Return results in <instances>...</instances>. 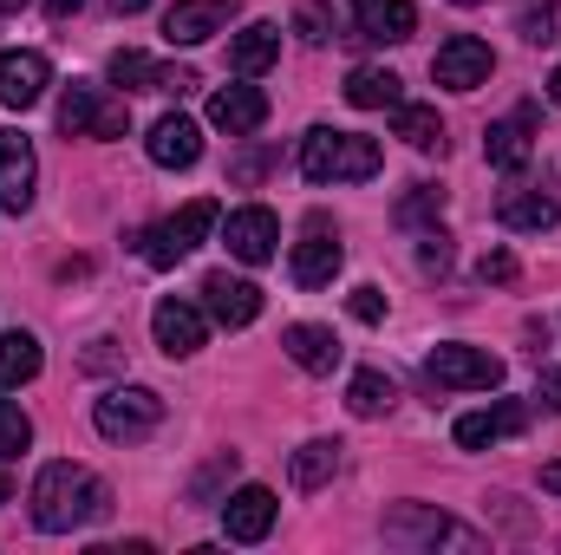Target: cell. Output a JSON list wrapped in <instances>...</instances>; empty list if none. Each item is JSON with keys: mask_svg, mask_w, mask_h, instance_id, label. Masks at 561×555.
<instances>
[{"mask_svg": "<svg viewBox=\"0 0 561 555\" xmlns=\"http://www.w3.org/2000/svg\"><path fill=\"white\" fill-rule=\"evenodd\" d=\"M26 503H33V523H39L46 536H72V530H85V523H99V517L112 510V490H105V477H92L85 464L59 457V464H39Z\"/></svg>", "mask_w": 561, "mask_h": 555, "instance_id": "6da1fadb", "label": "cell"}, {"mask_svg": "<svg viewBox=\"0 0 561 555\" xmlns=\"http://www.w3.org/2000/svg\"><path fill=\"white\" fill-rule=\"evenodd\" d=\"M386 163L379 138H359V132H333V125H313L300 138V170L307 183H373Z\"/></svg>", "mask_w": 561, "mask_h": 555, "instance_id": "7a4b0ae2", "label": "cell"}, {"mask_svg": "<svg viewBox=\"0 0 561 555\" xmlns=\"http://www.w3.org/2000/svg\"><path fill=\"white\" fill-rule=\"evenodd\" d=\"M216 223H222V209H216L209 196L183 203L176 216H163L157 229H144V236H138V242H144V262H150V269H176L183 256H196V249H203V236H209Z\"/></svg>", "mask_w": 561, "mask_h": 555, "instance_id": "3957f363", "label": "cell"}, {"mask_svg": "<svg viewBox=\"0 0 561 555\" xmlns=\"http://www.w3.org/2000/svg\"><path fill=\"white\" fill-rule=\"evenodd\" d=\"M386 543H399V550H463V555L483 550L477 530H463L457 517H444V510H431V503H399V510L386 517Z\"/></svg>", "mask_w": 561, "mask_h": 555, "instance_id": "277c9868", "label": "cell"}, {"mask_svg": "<svg viewBox=\"0 0 561 555\" xmlns=\"http://www.w3.org/2000/svg\"><path fill=\"white\" fill-rule=\"evenodd\" d=\"M59 132H66V138H125V132H131V112H125V99H112L105 86L72 79L66 99H59Z\"/></svg>", "mask_w": 561, "mask_h": 555, "instance_id": "5b68a950", "label": "cell"}, {"mask_svg": "<svg viewBox=\"0 0 561 555\" xmlns=\"http://www.w3.org/2000/svg\"><path fill=\"white\" fill-rule=\"evenodd\" d=\"M92 424H99V438H112V444H144V438L163 424V399H157L150 386H112V393L92 406Z\"/></svg>", "mask_w": 561, "mask_h": 555, "instance_id": "8992f818", "label": "cell"}, {"mask_svg": "<svg viewBox=\"0 0 561 555\" xmlns=\"http://www.w3.org/2000/svg\"><path fill=\"white\" fill-rule=\"evenodd\" d=\"M424 380H431L437 393H490V386H503V360L483 353V347H457V340H444V347L424 360Z\"/></svg>", "mask_w": 561, "mask_h": 555, "instance_id": "52a82bcc", "label": "cell"}, {"mask_svg": "<svg viewBox=\"0 0 561 555\" xmlns=\"http://www.w3.org/2000/svg\"><path fill=\"white\" fill-rule=\"evenodd\" d=\"M490 72H496V53L477 33H450L437 46V59H431V79L444 92H477V86H490Z\"/></svg>", "mask_w": 561, "mask_h": 555, "instance_id": "ba28073f", "label": "cell"}, {"mask_svg": "<svg viewBox=\"0 0 561 555\" xmlns=\"http://www.w3.org/2000/svg\"><path fill=\"white\" fill-rule=\"evenodd\" d=\"M33 190H39V157L26 132H0V209L7 216H26L33 209Z\"/></svg>", "mask_w": 561, "mask_h": 555, "instance_id": "9c48e42d", "label": "cell"}, {"mask_svg": "<svg viewBox=\"0 0 561 555\" xmlns=\"http://www.w3.org/2000/svg\"><path fill=\"white\" fill-rule=\"evenodd\" d=\"M150 333H157V347H163L170 360H190V353H203L209 320H203V307H190V301L163 294V301L150 307Z\"/></svg>", "mask_w": 561, "mask_h": 555, "instance_id": "30bf717a", "label": "cell"}, {"mask_svg": "<svg viewBox=\"0 0 561 555\" xmlns=\"http://www.w3.org/2000/svg\"><path fill=\"white\" fill-rule=\"evenodd\" d=\"M222 242H229V256H236V262H249V269L275 262V242H280L275 209H262V203H249V209H229V223H222Z\"/></svg>", "mask_w": 561, "mask_h": 555, "instance_id": "8fae6325", "label": "cell"}, {"mask_svg": "<svg viewBox=\"0 0 561 555\" xmlns=\"http://www.w3.org/2000/svg\"><path fill=\"white\" fill-rule=\"evenodd\" d=\"M275 517H280V503L268 484H242L236 497H222V536L229 543H262L275 530Z\"/></svg>", "mask_w": 561, "mask_h": 555, "instance_id": "7c38bea8", "label": "cell"}, {"mask_svg": "<svg viewBox=\"0 0 561 555\" xmlns=\"http://www.w3.org/2000/svg\"><path fill=\"white\" fill-rule=\"evenodd\" d=\"M236 7H242V0H176V7L163 13V39H170V46H203V39H216V33L236 20Z\"/></svg>", "mask_w": 561, "mask_h": 555, "instance_id": "4fadbf2b", "label": "cell"}, {"mask_svg": "<svg viewBox=\"0 0 561 555\" xmlns=\"http://www.w3.org/2000/svg\"><path fill=\"white\" fill-rule=\"evenodd\" d=\"M46 86H53L46 53H20V46H7V53H0V105H7V112L39 105V99H46Z\"/></svg>", "mask_w": 561, "mask_h": 555, "instance_id": "5bb4252c", "label": "cell"}, {"mask_svg": "<svg viewBox=\"0 0 561 555\" xmlns=\"http://www.w3.org/2000/svg\"><path fill=\"white\" fill-rule=\"evenodd\" d=\"M112 79L125 92H170V99L196 92V72L190 66H157L150 53H112Z\"/></svg>", "mask_w": 561, "mask_h": 555, "instance_id": "9a60e30c", "label": "cell"}, {"mask_svg": "<svg viewBox=\"0 0 561 555\" xmlns=\"http://www.w3.org/2000/svg\"><path fill=\"white\" fill-rule=\"evenodd\" d=\"M203 307H209V320H222V327H249L255 314H262V287L242 275H229V269H216V275H203Z\"/></svg>", "mask_w": 561, "mask_h": 555, "instance_id": "2e32d148", "label": "cell"}, {"mask_svg": "<svg viewBox=\"0 0 561 555\" xmlns=\"http://www.w3.org/2000/svg\"><path fill=\"white\" fill-rule=\"evenodd\" d=\"M496 223H503V229H523V236H542V229L561 223V196L556 190H536V183H516V190H503Z\"/></svg>", "mask_w": 561, "mask_h": 555, "instance_id": "e0dca14e", "label": "cell"}, {"mask_svg": "<svg viewBox=\"0 0 561 555\" xmlns=\"http://www.w3.org/2000/svg\"><path fill=\"white\" fill-rule=\"evenodd\" d=\"M340 262H346V249L327 236V216H313V223H307V236L294 242V262H287L294 281H300V287H327V281L340 275Z\"/></svg>", "mask_w": 561, "mask_h": 555, "instance_id": "ac0fdd59", "label": "cell"}, {"mask_svg": "<svg viewBox=\"0 0 561 555\" xmlns=\"http://www.w3.org/2000/svg\"><path fill=\"white\" fill-rule=\"evenodd\" d=\"M150 163H163V170H190L196 157H203V132H196V118H183V112H163L157 125H150Z\"/></svg>", "mask_w": 561, "mask_h": 555, "instance_id": "d6986e66", "label": "cell"}, {"mask_svg": "<svg viewBox=\"0 0 561 555\" xmlns=\"http://www.w3.org/2000/svg\"><path fill=\"white\" fill-rule=\"evenodd\" d=\"M209 125L229 132V138H249V132L268 125V99H262L255 86H222V92L209 99Z\"/></svg>", "mask_w": 561, "mask_h": 555, "instance_id": "ffe728a7", "label": "cell"}, {"mask_svg": "<svg viewBox=\"0 0 561 555\" xmlns=\"http://www.w3.org/2000/svg\"><path fill=\"white\" fill-rule=\"evenodd\" d=\"M275 59H280V26L275 20H249V26L229 39V72H236V79H262Z\"/></svg>", "mask_w": 561, "mask_h": 555, "instance_id": "44dd1931", "label": "cell"}, {"mask_svg": "<svg viewBox=\"0 0 561 555\" xmlns=\"http://www.w3.org/2000/svg\"><path fill=\"white\" fill-rule=\"evenodd\" d=\"M280 353H287L300 373H333V366H340V340H333V327H313V320L280 327Z\"/></svg>", "mask_w": 561, "mask_h": 555, "instance_id": "7402d4cb", "label": "cell"}, {"mask_svg": "<svg viewBox=\"0 0 561 555\" xmlns=\"http://www.w3.org/2000/svg\"><path fill=\"white\" fill-rule=\"evenodd\" d=\"M353 20H359V33L379 39V46H399V39L419 33V7H412V0H353Z\"/></svg>", "mask_w": 561, "mask_h": 555, "instance_id": "603a6c76", "label": "cell"}, {"mask_svg": "<svg viewBox=\"0 0 561 555\" xmlns=\"http://www.w3.org/2000/svg\"><path fill=\"white\" fill-rule=\"evenodd\" d=\"M523 424H529V412H523L516 399H503V406H490V412H463L457 418V444H463V451H490V444L516 438Z\"/></svg>", "mask_w": 561, "mask_h": 555, "instance_id": "cb8c5ba5", "label": "cell"}, {"mask_svg": "<svg viewBox=\"0 0 561 555\" xmlns=\"http://www.w3.org/2000/svg\"><path fill=\"white\" fill-rule=\"evenodd\" d=\"M346 105H359V112H392V105H405V79L386 72V66H353V72H346Z\"/></svg>", "mask_w": 561, "mask_h": 555, "instance_id": "d4e9b609", "label": "cell"}, {"mask_svg": "<svg viewBox=\"0 0 561 555\" xmlns=\"http://www.w3.org/2000/svg\"><path fill=\"white\" fill-rule=\"evenodd\" d=\"M39 366H46V353L26 327L0 333V386H26V380H39Z\"/></svg>", "mask_w": 561, "mask_h": 555, "instance_id": "484cf974", "label": "cell"}, {"mask_svg": "<svg viewBox=\"0 0 561 555\" xmlns=\"http://www.w3.org/2000/svg\"><path fill=\"white\" fill-rule=\"evenodd\" d=\"M483 157L496 163V170H529V125L523 118H496L490 132H483Z\"/></svg>", "mask_w": 561, "mask_h": 555, "instance_id": "4316f807", "label": "cell"}, {"mask_svg": "<svg viewBox=\"0 0 561 555\" xmlns=\"http://www.w3.org/2000/svg\"><path fill=\"white\" fill-rule=\"evenodd\" d=\"M340 451H346L340 438H313V444H300L294 464H287V471H294V490H320V484L340 471Z\"/></svg>", "mask_w": 561, "mask_h": 555, "instance_id": "83f0119b", "label": "cell"}, {"mask_svg": "<svg viewBox=\"0 0 561 555\" xmlns=\"http://www.w3.org/2000/svg\"><path fill=\"white\" fill-rule=\"evenodd\" d=\"M346 406L359 418H386L392 406H399V386L379 373V366H366V373H353V386H346Z\"/></svg>", "mask_w": 561, "mask_h": 555, "instance_id": "f1b7e54d", "label": "cell"}, {"mask_svg": "<svg viewBox=\"0 0 561 555\" xmlns=\"http://www.w3.org/2000/svg\"><path fill=\"white\" fill-rule=\"evenodd\" d=\"M392 138H405L412 150H444V118L431 105H392Z\"/></svg>", "mask_w": 561, "mask_h": 555, "instance_id": "f546056e", "label": "cell"}, {"mask_svg": "<svg viewBox=\"0 0 561 555\" xmlns=\"http://www.w3.org/2000/svg\"><path fill=\"white\" fill-rule=\"evenodd\" d=\"M26 444H33V418L20 412L13 399H0V464H13Z\"/></svg>", "mask_w": 561, "mask_h": 555, "instance_id": "4dcf8cb0", "label": "cell"}, {"mask_svg": "<svg viewBox=\"0 0 561 555\" xmlns=\"http://www.w3.org/2000/svg\"><path fill=\"white\" fill-rule=\"evenodd\" d=\"M516 33H523L529 46H549V39H556V0H529V7L516 13Z\"/></svg>", "mask_w": 561, "mask_h": 555, "instance_id": "1f68e13d", "label": "cell"}, {"mask_svg": "<svg viewBox=\"0 0 561 555\" xmlns=\"http://www.w3.org/2000/svg\"><path fill=\"white\" fill-rule=\"evenodd\" d=\"M294 33H300L307 46H327V39H333V13H327L320 0H300V7H294Z\"/></svg>", "mask_w": 561, "mask_h": 555, "instance_id": "d6a6232c", "label": "cell"}, {"mask_svg": "<svg viewBox=\"0 0 561 555\" xmlns=\"http://www.w3.org/2000/svg\"><path fill=\"white\" fill-rule=\"evenodd\" d=\"M229 477H236V451H222V457H216V464H209V471L196 477V490H190V503H216V490H222Z\"/></svg>", "mask_w": 561, "mask_h": 555, "instance_id": "836d02e7", "label": "cell"}, {"mask_svg": "<svg viewBox=\"0 0 561 555\" xmlns=\"http://www.w3.org/2000/svg\"><path fill=\"white\" fill-rule=\"evenodd\" d=\"M437 209H444V190H437V183H419V190L399 203V223H424V216H437Z\"/></svg>", "mask_w": 561, "mask_h": 555, "instance_id": "e575fe53", "label": "cell"}, {"mask_svg": "<svg viewBox=\"0 0 561 555\" xmlns=\"http://www.w3.org/2000/svg\"><path fill=\"white\" fill-rule=\"evenodd\" d=\"M346 307H353V320H366V327H379V320H386V294H379V287H353V301H346Z\"/></svg>", "mask_w": 561, "mask_h": 555, "instance_id": "d590c367", "label": "cell"}, {"mask_svg": "<svg viewBox=\"0 0 561 555\" xmlns=\"http://www.w3.org/2000/svg\"><path fill=\"white\" fill-rule=\"evenodd\" d=\"M419 262L431 269V275H444V269H450V236H444V229H431V236H424Z\"/></svg>", "mask_w": 561, "mask_h": 555, "instance_id": "8d00e7d4", "label": "cell"}, {"mask_svg": "<svg viewBox=\"0 0 561 555\" xmlns=\"http://www.w3.org/2000/svg\"><path fill=\"white\" fill-rule=\"evenodd\" d=\"M477 281H516V256H510V249H490V256L477 262Z\"/></svg>", "mask_w": 561, "mask_h": 555, "instance_id": "74e56055", "label": "cell"}, {"mask_svg": "<svg viewBox=\"0 0 561 555\" xmlns=\"http://www.w3.org/2000/svg\"><path fill=\"white\" fill-rule=\"evenodd\" d=\"M268 157H275V150H249V157H236V183H255V177L268 170Z\"/></svg>", "mask_w": 561, "mask_h": 555, "instance_id": "f35d334b", "label": "cell"}, {"mask_svg": "<svg viewBox=\"0 0 561 555\" xmlns=\"http://www.w3.org/2000/svg\"><path fill=\"white\" fill-rule=\"evenodd\" d=\"M536 399H542V406H549V412H561V373H556V366H549V373H542V386H536Z\"/></svg>", "mask_w": 561, "mask_h": 555, "instance_id": "ab89813d", "label": "cell"}, {"mask_svg": "<svg viewBox=\"0 0 561 555\" xmlns=\"http://www.w3.org/2000/svg\"><path fill=\"white\" fill-rule=\"evenodd\" d=\"M79 7H85V0H46V13H53V20H66V13H79Z\"/></svg>", "mask_w": 561, "mask_h": 555, "instance_id": "60d3db41", "label": "cell"}, {"mask_svg": "<svg viewBox=\"0 0 561 555\" xmlns=\"http://www.w3.org/2000/svg\"><path fill=\"white\" fill-rule=\"evenodd\" d=\"M105 7H112V13H118V20H125V13H144V7H150V0H105Z\"/></svg>", "mask_w": 561, "mask_h": 555, "instance_id": "b9f144b4", "label": "cell"}, {"mask_svg": "<svg viewBox=\"0 0 561 555\" xmlns=\"http://www.w3.org/2000/svg\"><path fill=\"white\" fill-rule=\"evenodd\" d=\"M542 490H556L561 497V464H542Z\"/></svg>", "mask_w": 561, "mask_h": 555, "instance_id": "7bdbcfd3", "label": "cell"}, {"mask_svg": "<svg viewBox=\"0 0 561 555\" xmlns=\"http://www.w3.org/2000/svg\"><path fill=\"white\" fill-rule=\"evenodd\" d=\"M549 99H556V105H561V66H556V79H549Z\"/></svg>", "mask_w": 561, "mask_h": 555, "instance_id": "ee69618b", "label": "cell"}, {"mask_svg": "<svg viewBox=\"0 0 561 555\" xmlns=\"http://www.w3.org/2000/svg\"><path fill=\"white\" fill-rule=\"evenodd\" d=\"M20 7H26V0H0V20H7V13H20Z\"/></svg>", "mask_w": 561, "mask_h": 555, "instance_id": "f6af8a7d", "label": "cell"}, {"mask_svg": "<svg viewBox=\"0 0 561 555\" xmlns=\"http://www.w3.org/2000/svg\"><path fill=\"white\" fill-rule=\"evenodd\" d=\"M457 7H483V0H457Z\"/></svg>", "mask_w": 561, "mask_h": 555, "instance_id": "bcb514c9", "label": "cell"}]
</instances>
